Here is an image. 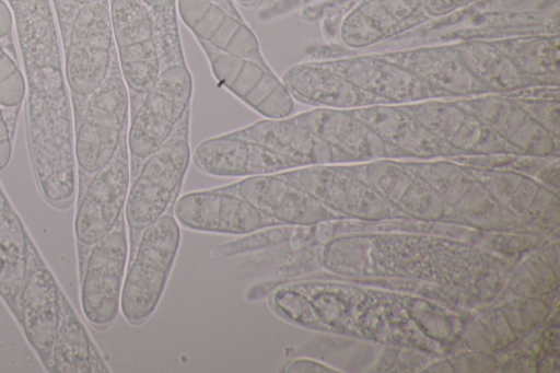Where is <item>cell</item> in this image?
<instances>
[{
	"label": "cell",
	"mask_w": 560,
	"mask_h": 373,
	"mask_svg": "<svg viewBox=\"0 0 560 373\" xmlns=\"http://www.w3.org/2000/svg\"><path fill=\"white\" fill-rule=\"evenodd\" d=\"M215 79L265 118H283L294 109V98L269 66L229 55L198 42Z\"/></svg>",
	"instance_id": "obj_11"
},
{
	"label": "cell",
	"mask_w": 560,
	"mask_h": 373,
	"mask_svg": "<svg viewBox=\"0 0 560 373\" xmlns=\"http://www.w3.org/2000/svg\"><path fill=\"white\" fill-rule=\"evenodd\" d=\"M210 1H213L215 3H219L220 5H222L224 9H226L229 12L237 15V16H241L238 14V12L236 11V9L234 8L233 3H232V0H210Z\"/></svg>",
	"instance_id": "obj_29"
},
{
	"label": "cell",
	"mask_w": 560,
	"mask_h": 373,
	"mask_svg": "<svg viewBox=\"0 0 560 373\" xmlns=\"http://www.w3.org/2000/svg\"><path fill=\"white\" fill-rule=\"evenodd\" d=\"M88 97L74 136V155L83 172L94 174L114 158L128 129L129 91L116 53L107 78Z\"/></svg>",
	"instance_id": "obj_6"
},
{
	"label": "cell",
	"mask_w": 560,
	"mask_h": 373,
	"mask_svg": "<svg viewBox=\"0 0 560 373\" xmlns=\"http://www.w3.org/2000/svg\"><path fill=\"white\" fill-rule=\"evenodd\" d=\"M192 78L186 62L162 67L153 85L133 108L127 129L132 162H141L160 149L190 109Z\"/></svg>",
	"instance_id": "obj_5"
},
{
	"label": "cell",
	"mask_w": 560,
	"mask_h": 373,
	"mask_svg": "<svg viewBox=\"0 0 560 373\" xmlns=\"http://www.w3.org/2000/svg\"><path fill=\"white\" fill-rule=\"evenodd\" d=\"M131 172L127 132L114 158L94 173L74 219V233L80 243L93 246L105 237L124 214Z\"/></svg>",
	"instance_id": "obj_10"
},
{
	"label": "cell",
	"mask_w": 560,
	"mask_h": 373,
	"mask_svg": "<svg viewBox=\"0 0 560 373\" xmlns=\"http://www.w3.org/2000/svg\"><path fill=\"white\" fill-rule=\"evenodd\" d=\"M110 12L106 1L81 7L72 22L65 57L68 88L88 97L107 78L114 55Z\"/></svg>",
	"instance_id": "obj_7"
},
{
	"label": "cell",
	"mask_w": 560,
	"mask_h": 373,
	"mask_svg": "<svg viewBox=\"0 0 560 373\" xmlns=\"http://www.w3.org/2000/svg\"><path fill=\"white\" fill-rule=\"evenodd\" d=\"M72 1H74L75 3H79L81 5H84V4L92 3V2H95L98 0H72Z\"/></svg>",
	"instance_id": "obj_30"
},
{
	"label": "cell",
	"mask_w": 560,
	"mask_h": 373,
	"mask_svg": "<svg viewBox=\"0 0 560 373\" xmlns=\"http://www.w3.org/2000/svg\"><path fill=\"white\" fill-rule=\"evenodd\" d=\"M12 154V138L7 121L0 108V171L10 162Z\"/></svg>",
	"instance_id": "obj_27"
},
{
	"label": "cell",
	"mask_w": 560,
	"mask_h": 373,
	"mask_svg": "<svg viewBox=\"0 0 560 373\" xmlns=\"http://www.w3.org/2000/svg\"><path fill=\"white\" fill-rule=\"evenodd\" d=\"M109 12L121 75L128 91L140 96L163 67L153 18L139 0H110Z\"/></svg>",
	"instance_id": "obj_8"
},
{
	"label": "cell",
	"mask_w": 560,
	"mask_h": 373,
	"mask_svg": "<svg viewBox=\"0 0 560 373\" xmlns=\"http://www.w3.org/2000/svg\"><path fill=\"white\" fill-rule=\"evenodd\" d=\"M178 224L200 232L245 235L280 225L265 217L229 186L187 193L175 200Z\"/></svg>",
	"instance_id": "obj_12"
},
{
	"label": "cell",
	"mask_w": 560,
	"mask_h": 373,
	"mask_svg": "<svg viewBox=\"0 0 560 373\" xmlns=\"http://www.w3.org/2000/svg\"><path fill=\"white\" fill-rule=\"evenodd\" d=\"M126 220L92 246L81 283V305L96 328L108 327L117 317L128 260Z\"/></svg>",
	"instance_id": "obj_9"
},
{
	"label": "cell",
	"mask_w": 560,
	"mask_h": 373,
	"mask_svg": "<svg viewBox=\"0 0 560 373\" xmlns=\"http://www.w3.org/2000/svg\"><path fill=\"white\" fill-rule=\"evenodd\" d=\"M12 28V14L3 0H0V38L7 36Z\"/></svg>",
	"instance_id": "obj_28"
},
{
	"label": "cell",
	"mask_w": 560,
	"mask_h": 373,
	"mask_svg": "<svg viewBox=\"0 0 560 373\" xmlns=\"http://www.w3.org/2000/svg\"><path fill=\"white\" fill-rule=\"evenodd\" d=\"M236 1L243 5H250V4L255 3L257 0H236Z\"/></svg>",
	"instance_id": "obj_31"
},
{
	"label": "cell",
	"mask_w": 560,
	"mask_h": 373,
	"mask_svg": "<svg viewBox=\"0 0 560 373\" xmlns=\"http://www.w3.org/2000/svg\"><path fill=\"white\" fill-rule=\"evenodd\" d=\"M26 94L25 79L15 61L0 46V105L20 106Z\"/></svg>",
	"instance_id": "obj_24"
},
{
	"label": "cell",
	"mask_w": 560,
	"mask_h": 373,
	"mask_svg": "<svg viewBox=\"0 0 560 373\" xmlns=\"http://www.w3.org/2000/svg\"><path fill=\"white\" fill-rule=\"evenodd\" d=\"M234 132L271 152L287 170L334 164L330 150L311 128L304 113L260 119Z\"/></svg>",
	"instance_id": "obj_16"
},
{
	"label": "cell",
	"mask_w": 560,
	"mask_h": 373,
	"mask_svg": "<svg viewBox=\"0 0 560 373\" xmlns=\"http://www.w3.org/2000/svg\"><path fill=\"white\" fill-rule=\"evenodd\" d=\"M529 77L512 37L313 60L302 86L313 106L349 108L514 93Z\"/></svg>",
	"instance_id": "obj_1"
},
{
	"label": "cell",
	"mask_w": 560,
	"mask_h": 373,
	"mask_svg": "<svg viewBox=\"0 0 560 373\" xmlns=\"http://www.w3.org/2000/svg\"><path fill=\"white\" fill-rule=\"evenodd\" d=\"M307 226L273 225L261 229L256 233L252 232L245 236L229 241L214 247L211 256L215 259L232 257L246 252L260 249L268 246H275L283 243H290L301 238V235L307 233Z\"/></svg>",
	"instance_id": "obj_22"
},
{
	"label": "cell",
	"mask_w": 560,
	"mask_h": 373,
	"mask_svg": "<svg viewBox=\"0 0 560 373\" xmlns=\"http://www.w3.org/2000/svg\"><path fill=\"white\" fill-rule=\"evenodd\" d=\"M190 109L155 152L145 158L130 179L124 210L133 253L141 233L160 219L176 200L190 161Z\"/></svg>",
	"instance_id": "obj_3"
},
{
	"label": "cell",
	"mask_w": 560,
	"mask_h": 373,
	"mask_svg": "<svg viewBox=\"0 0 560 373\" xmlns=\"http://www.w3.org/2000/svg\"><path fill=\"white\" fill-rule=\"evenodd\" d=\"M21 304L20 324L28 342L47 366L60 320L59 290L52 273L31 241Z\"/></svg>",
	"instance_id": "obj_14"
},
{
	"label": "cell",
	"mask_w": 560,
	"mask_h": 373,
	"mask_svg": "<svg viewBox=\"0 0 560 373\" xmlns=\"http://www.w3.org/2000/svg\"><path fill=\"white\" fill-rule=\"evenodd\" d=\"M30 238L0 187V295L21 322Z\"/></svg>",
	"instance_id": "obj_19"
},
{
	"label": "cell",
	"mask_w": 560,
	"mask_h": 373,
	"mask_svg": "<svg viewBox=\"0 0 560 373\" xmlns=\"http://www.w3.org/2000/svg\"><path fill=\"white\" fill-rule=\"evenodd\" d=\"M24 79L26 137L37 187L66 209L75 194L74 133L59 44L44 0H14Z\"/></svg>",
	"instance_id": "obj_2"
},
{
	"label": "cell",
	"mask_w": 560,
	"mask_h": 373,
	"mask_svg": "<svg viewBox=\"0 0 560 373\" xmlns=\"http://www.w3.org/2000/svg\"><path fill=\"white\" fill-rule=\"evenodd\" d=\"M425 0H362L343 18L339 38L347 47L362 48L405 30L422 11Z\"/></svg>",
	"instance_id": "obj_18"
},
{
	"label": "cell",
	"mask_w": 560,
	"mask_h": 373,
	"mask_svg": "<svg viewBox=\"0 0 560 373\" xmlns=\"http://www.w3.org/2000/svg\"><path fill=\"white\" fill-rule=\"evenodd\" d=\"M287 373H336L339 370L332 369L322 362L311 359H295L290 361L285 368Z\"/></svg>",
	"instance_id": "obj_26"
},
{
	"label": "cell",
	"mask_w": 560,
	"mask_h": 373,
	"mask_svg": "<svg viewBox=\"0 0 560 373\" xmlns=\"http://www.w3.org/2000/svg\"><path fill=\"white\" fill-rule=\"evenodd\" d=\"M228 186L280 225L311 226L337 217L282 172L247 176Z\"/></svg>",
	"instance_id": "obj_13"
},
{
	"label": "cell",
	"mask_w": 560,
	"mask_h": 373,
	"mask_svg": "<svg viewBox=\"0 0 560 373\" xmlns=\"http://www.w3.org/2000/svg\"><path fill=\"white\" fill-rule=\"evenodd\" d=\"M150 11L159 39L162 65L185 62L179 31L177 0H139Z\"/></svg>",
	"instance_id": "obj_21"
},
{
	"label": "cell",
	"mask_w": 560,
	"mask_h": 373,
	"mask_svg": "<svg viewBox=\"0 0 560 373\" xmlns=\"http://www.w3.org/2000/svg\"><path fill=\"white\" fill-rule=\"evenodd\" d=\"M180 243V228L165 212L140 235L125 273L120 311L131 325H140L155 311Z\"/></svg>",
	"instance_id": "obj_4"
},
{
	"label": "cell",
	"mask_w": 560,
	"mask_h": 373,
	"mask_svg": "<svg viewBox=\"0 0 560 373\" xmlns=\"http://www.w3.org/2000/svg\"><path fill=\"white\" fill-rule=\"evenodd\" d=\"M270 304L273 311L285 320L319 330L308 299L291 284L275 290L270 298Z\"/></svg>",
	"instance_id": "obj_23"
},
{
	"label": "cell",
	"mask_w": 560,
	"mask_h": 373,
	"mask_svg": "<svg viewBox=\"0 0 560 373\" xmlns=\"http://www.w3.org/2000/svg\"><path fill=\"white\" fill-rule=\"evenodd\" d=\"M183 23L202 42L219 51L268 66L250 27L219 3L210 0H177Z\"/></svg>",
	"instance_id": "obj_15"
},
{
	"label": "cell",
	"mask_w": 560,
	"mask_h": 373,
	"mask_svg": "<svg viewBox=\"0 0 560 373\" xmlns=\"http://www.w3.org/2000/svg\"><path fill=\"white\" fill-rule=\"evenodd\" d=\"M192 159L199 170L213 176L247 177L287 171L276 155L234 131L201 141Z\"/></svg>",
	"instance_id": "obj_17"
},
{
	"label": "cell",
	"mask_w": 560,
	"mask_h": 373,
	"mask_svg": "<svg viewBox=\"0 0 560 373\" xmlns=\"http://www.w3.org/2000/svg\"><path fill=\"white\" fill-rule=\"evenodd\" d=\"M470 1L471 0H425L422 12L427 13L429 16L438 18L450 14Z\"/></svg>",
	"instance_id": "obj_25"
},
{
	"label": "cell",
	"mask_w": 560,
	"mask_h": 373,
	"mask_svg": "<svg viewBox=\"0 0 560 373\" xmlns=\"http://www.w3.org/2000/svg\"><path fill=\"white\" fill-rule=\"evenodd\" d=\"M60 320L47 369L57 373L110 372L66 296L59 291Z\"/></svg>",
	"instance_id": "obj_20"
}]
</instances>
